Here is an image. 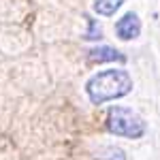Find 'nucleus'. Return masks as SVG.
<instances>
[{
	"label": "nucleus",
	"instance_id": "nucleus-1",
	"mask_svg": "<svg viewBox=\"0 0 160 160\" xmlns=\"http://www.w3.org/2000/svg\"><path fill=\"white\" fill-rule=\"evenodd\" d=\"M130 92H132V77L124 68L100 71L86 81V94L92 105H105L109 100L124 98Z\"/></svg>",
	"mask_w": 160,
	"mask_h": 160
},
{
	"label": "nucleus",
	"instance_id": "nucleus-7",
	"mask_svg": "<svg viewBox=\"0 0 160 160\" xmlns=\"http://www.w3.org/2000/svg\"><path fill=\"white\" fill-rule=\"evenodd\" d=\"M107 152H109V160H126L124 158V152L118 148H107Z\"/></svg>",
	"mask_w": 160,
	"mask_h": 160
},
{
	"label": "nucleus",
	"instance_id": "nucleus-5",
	"mask_svg": "<svg viewBox=\"0 0 160 160\" xmlns=\"http://www.w3.org/2000/svg\"><path fill=\"white\" fill-rule=\"evenodd\" d=\"M124 4V0H94V11L102 17H111Z\"/></svg>",
	"mask_w": 160,
	"mask_h": 160
},
{
	"label": "nucleus",
	"instance_id": "nucleus-6",
	"mask_svg": "<svg viewBox=\"0 0 160 160\" xmlns=\"http://www.w3.org/2000/svg\"><path fill=\"white\" fill-rule=\"evenodd\" d=\"M86 19H88L90 30L83 34V38H86V41H98V38H102V28H100L98 22H96V19H92V17H86Z\"/></svg>",
	"mask_w": 160,
	"mask_h": 160
},
{
	"label": "nucleus",
	"instance_id": "nucleus-3",
	"mask_svg": "<svg viewBox=\"0 0 160 160\" xmlns=\"http://www.w3.org/2000/svg\"><path fill=\"white\" fill-rule=\"evenodd\" d=\"M115 34H118L120 41H132V38H137L141 34V19H139V15L132 11L122 15L115 22Z\"/></svg>",
	"mask_w": 160,
	"mask_h": 160
},
{
	"label": "nucleus",
	"instance_id": "nucleus-2",
	"mask_svg": "<svg viewBox=\"0 0 160 160\" xmlns=\"http://www.w3.org/2000/svg\"><path fill=\"white\" fill-rule=\"evenodd\" d=\"M105 126H107V130H109L111 135L126 137V139H141L148 132L145 120L137 111H132L130 107H122V105L109 107Z\"/></svg>",
	"mask_w": 160,
	"mask_h": 160
},
{
	"label": "nucleus",
	"instance_id": "nucleus-4",
	"mask_svg": "<svg viewBox=\"0 0 160 160\" xmlns=\"http://www.w3.org/2000/svg\"><path fill=\"white\" fill-rule=\"evenodd\" d=\"M88 62H94V64H100V62H126V56L120 53L113 47H107V45H100V47H92L88 51Z\"/></svg>",
	"mask_w": 160,
	"mask_h": 160
}]
</instances>
